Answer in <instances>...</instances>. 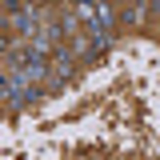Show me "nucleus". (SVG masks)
Wrapping results in <instances>:
<instances>
[{
    "label": "nucleus",
    "mask_w": 160,
    "mask_h": 160,
    "mask_svg": "<svg viewBox=\"0 0 160 160\" xmlns=\"http://www.w3.org/2000/svg\"><path fill=\"white\" fill-rule=\"evenodd\" d=\"M36 28H40V20H36V8H24V12H16V32L32 36Z\"/></svg>",
    "instance_id": "f257e3e1"
},
{
    "label": "nucleus",
    "mask_w": 160,
    "mask_h": 160,
    "mask_svg": "<svg viewBox=\"0 0 160 160\" xmlns=\"http://www.w3.org/2000/svg\"><path fill=\"white\" fill-rule=\"evenodd\" d=\"M148 8H152V4H132V8H124V20H128V24H140Z\"/></svg>",
    "instance_id": "f03ea898"
},
{
    "label": "nucleus",
    "mask_w": 160,
    "mask_h": 160,
    "mask_svg": "<svg viewBox=\"0 0 160 160\" xmlns=\"http://www.w3.org/2000/svg\"><path fill=\"white\" fill-rule=\"evenodd\" d=\"M4 48H8V40H0V52H4Z\"/></svg>",
    "instance_id": "7ed1b4c3"
}]
</instances>
